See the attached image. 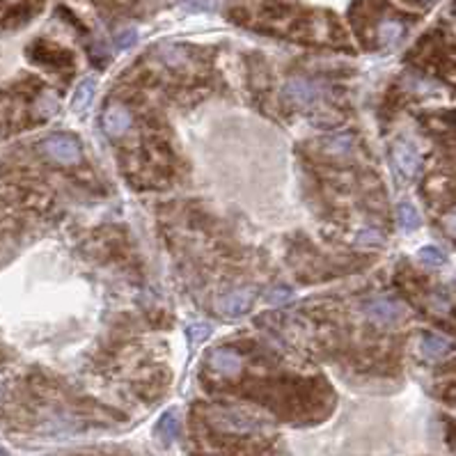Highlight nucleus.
<instances>
[{
  "mask_svg": "<svg viewBox=\"0 0 456 456\" xmlns=\"http://www.w3.org/2000/svg\"><path fill=\"white\" fill-rule=\"evenodd\" d=\"M253 303H255V294L250 289H232L218 301V310L227 317H241L250 312Z\"/></svg>",
  "mask_w": 456,
  "mask_h": 456,
  "instance_id": "nucleus-3",
  "label": "nucleus"
},
{
  "mask_svg": "<svg viewBox=\"0 0 456 456\" xmlns=\"http://www.w3.org/2000/svg\"><path fill=\"white\" fill-rule=\"evenodd\" d=\"M135 42H138V30L135 28H126L115 35V46H117L119 51L131 49V46H135Z\"/></svg>",
  "mask_w": 456,
  "mask_h": 456,
  "instance_id": "nucleus-17",
  "label": "nucleus"
},
{
  "mask_svg": "<svg viewBox=\"0 0 456 456\" xmlns=\"http://www.w3.org/2000/svg\"><path fill=\"white\" fill-rule=\"evenodd\" d=\"M216 424L223 429V431H232V433H253L260 429V424L248 418V415H239V413H220L216 415Z\"/></svg>",
  "mask_w": 456,
  "mask_h": 456,
  "instance_id": "nucleus-8",
  "label": "nucleus"
},
{
  "mask_svg": "<svg viewBox=\"0 0 456 456\" xmlns=\"http://www.w3.org/2000/svg\"><path fill=\"white\" fill-rule=\"evenodd\" d=\"M401 32H404V25H401V23L385 21V23H380L378 37H380V42H383V44H392V42H397V39L401 37Z\"/></svg>",
  "mask_w": 456,
  "mask_h": 456,
  "instance_id": "nucleus-14",
  "label": "nucleus"
},
{
  "mask_svg": "<svg viewBox=\"0 0 456 456\" xmlns=\"http://www.w3.org/2000/svg\"><path fill=\"white\" fill-rule=\"evenodd\" d=\"M291 298H294V291H291L289 287H277L269 294V301L273 305H284V303H289Z\"/></svg>",
  "mask_w": 456,
  "mask_h": 456,
  "instance_id": "nucleus-19",
  "label": "nucleus"
},
{
  "mask_svg": "<svg viewBox=\"0 0 456 456\" xmlns=\"http://www.w3.org/2000/svg\"><path fill=\"white\" fill-rule=\"evenodd\" d=\"M356 243L358 246H380L383 243V236L378 232H374V229H365V232H360L356 236Z\"/></svg>",
  "mask_w": 456,
  "mask_h": 456,
  "instance_id": "nucleus-18",
  "label": "nucleus"
},
{
  "mask_svg": "<svg viewBox=\"0 0 456 456\" xmlns=\"http://www.w3.org/2000/svg\"><path fill=\"white\" fill-rule=\"evenodd\" d=\"M133 124L131 113L124 106H111L104 111V128L108 135H122L126 133Z\"/></svg>",
  "mask_w": 456,
  "mask_h": 456,
  "instance_id": "nucleus-6",
  "label": "nucleus"
},
{
  "mask_svg": "<svg viewBox=\"0 0 456 456\" xmlns=\"http://www.w3.org/2000/svg\"><path fill=\"white\" fill-rule=\"evenodd\" d=\"M365 315L378 326H394L406 317V308L394 298H374L365 305Z\"/></svg>",
  "mask_w": 456,
  "mask_h": 456,
  "instance_id": "nucleus-2",
  "label": "nucleus"
},
{
  "mask_svg": "<svg viewBox=\"0 0 456 456\" xmlns=\"http://www.w3.org/2000/svg\"><path fill=\"white\" fill-rule=\"evenodd\" d=\"M0 392H3V387H0Z\"/></svg>",
  "mask_w": 456,
  "mask_h": 456,
  "instance_id": "nucleus-21",
  "label": "nucleus"
},
{
  "mask_svg": "<svg viewBox=\"0 0 456 456\" xmlns=\"http://www.w3.org/2000/svg\"><path fill=\"white\" fill-rule=\"evenodd\" d=\"M0 456H10V454H8V449H5L3 445H0Z\"/></svg>",
  "mask_w": 456,
  "mask_h": 456,
  "instance_id": "nucleus-20",
  "label": "nucleus"
},
{
  "mask_svg": "<svg viewBox=\"0 0 456 456\" xmlns=\"http://www.w3.org/2000/svg\"><path fill=\"white\" fill-rule=\"evenodd\" d=\"M392 159H394V166L399 168V172L404 174V176H408V179L418 174V170H420V156H418V152H415L413 145H408V142H404V140L394 142V147H392Z\"/></svg>",
  "mask_w": 456,
  "mask_h": 456,
  "instance_id": "nucleus-4",
  "label": "nucleus"
},
{
  "mask_svg": "<svg viewBox=\"0 0 456 456\" xmlns=\"http://www.w3.org/2000/svg\"><path fill=\"white\" fill-rule=\"evenodd\" d=\"M42 149L46 156H51L58 163H65V166H73L83 156L80 142L76 138H71V135H51V138H46L42 142Z\"/></svg>",
  "mask_w": 456,
  "mask_h": 456,
  "instance_id": "nucleus-1",
  "label": "nucleus"
},
{
  "mask_svg": "<svg viewBox=\"0 0 456 456\" xmlns=\"http://www.w3.org/2000/svg\"><path fill=\"white\" fill-rule=\"evenodd\" d=\"M94 90H97V80L94 78H85L83 83H78L76 92H73V99H71L73 111H83V108L90 104V99L94 97Z\"/></svg>",
  "mask_w": 456,
  "mask_h": 456,
  "instance_id": "nucleus-11",
  "label": "nucleus"
},
{
  "mask_svg": "<svg viewBox=\"0 0 456 456\" xmlns=\"http://www.w3.org/2000/svg\"><path fill=\"white\" fill-rule=\"evenodd\" d=\"M211 369L223 374V376H236L243 369V360L232 349H216L209 356Z\"/></svg>",
  "mask_w": 456,
  "mask_h": 456,
  "instance_id": "nucleus-5",
  "label": "nucleus"
},
{
  "mask_svg": "<svg viewBox=\"0 0 456 456\" xmlns=\"http://www.w3.org/2000/svg\"><path fill=\"white\" fill-rule=\"evenodd\" d=\"M418 260L422 264H426V266H442V264H445V253H440V250L433 246H426L418 253Z\"/></svg>",
  "mask_w": 456,
  "mask_h": 456,
  "instance_id": "nucleus-15",
  "label": "nucleus"
},
{
  "mask_svg": "<svg viewBox=\"0 0 456 456\" xmlns=\"http://www.w3.org/2000/svg\"><path fill=\"white\" fill-rule=\"evenodd\" d=\"M397 223H399L404 229H418V227H420V214H418V209H415L413 204H408V202H401L399 207H397Z\"/></svg>",
  "mask_w": 456,
  "mask_h": 456,
  "instance_id": "nucleus-13",
  "label": "nucleus"
},
{
  "mask_svg": "<svg viewBox=\"0 0 456 456\" xmlns=\"http://www.w3.org/2000/svg\"><path fill=\"white\" fill-rule=\"evenodd\" d=\"M211 332H214V326H211V323H193V326H188V328H186V335L190 339V344L204 342V339H207Z\"/></svg>",
  "mask_w": 456,
  "mask_h": 456,
  "instance_id": "nucleus-16",
  "label": "nucleus"
},
{
  "mask_svg": "<svg viewBox=\"0 0 456 456\" xmlns=\"http://www.w3.org/2000/svg\"><path fill=\"white\" fill-rule=\"evenodd\" d=\"M156 433H159V438L163 440V445H172V442L176 440V435H179V418H176L174 411L166 413L159 420Z\"/></svg>",
  "mask_w": 456,
  "mask_h": 456,
  "instance_id": "nucleus-10",
  "label": "nucleus"
},
{
  "mask_svg": "<svg viewBox=\"0 0 456 456\" xmlns=\"http://www.w3.org/2000/svg\"><path fill=\"white\" fill-rule=\"evenodd\" d=\"M321 145L328 154H346V152H351V147H353V135L351 133L328 135V138L321 140Z\"/></svg>",
  "mask_w": 456,
  "mask_h": 456,
  "instance_id": "nucleus-12",
  "label": "nucleus"
},
{
  "mask_svg": "<svg viewBox=\"0 0 456 456\" xmlns=\"http://www.w3.org/2000/svg\"><path fill=\"white\" fill-rule=\"evenodd\" d=\"M454 344L452 339L442 337V335H424L420 339V353L426 360H440L445 358L447 353H452Z\"/></svg>",
  "mask_w": 456,
  "mask_h": 456,
  "instance_id": "nucleus-9",
  "label": "nucleus"
},
{
  "mask_svg": "<svg viewBox=\"0 0 456 456\" xmlns=\"http://www.w3.org/2000/svg\"><path fill=\"white\" fill-rule=\"evenodd\" d=\"M284 94L298 106H308L319 97V87L308 78H291L287 85H284Z\"/></svg>",
  "mask_w": 456,
  "mask_h": 456,
  "instance_id": "nucleus-7",
  "label": "nucleus"
}]
</instances>
